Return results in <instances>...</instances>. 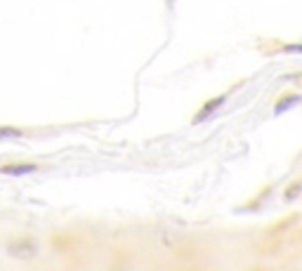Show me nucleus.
Instances as JSON below:
<instances>
[{"label": "nucleus", "mask_w": 302, "mask_h": 271, "mask_svg": "<svg viewBox=\"0 0 302 271\" xmlns=\"http://www.w3.org/2000/svg\"><path fill=\"white\" fill-rule=\"evenodd\" d=\"M7 253L12 257H19V260H31L38 253V245L33 241H14V243L7 245Z\"/></svg>", "instance_id": "1"}, {"label": "nucleus", "mask_w": 302, "mask_h": 271, "mask_svg": "<svg viewBox=\"0 0 302 271\" xmlns=\"http://www.w3.org/2000/svg\"><path fill=\"white\" fill-rule=\"evenodd\" d=\"M38 165H2L0 168V175H12V177H19V175H31L36 172Z\"/></svg>", "instance_id": "2"}, {"label": "nucleus", "mask_w": 302, "mask_h": 271, "mask_svg": "<svg viewBox=\"0 0 302 271\" xmlns=\"http://www.w3.org/2000/svg\"><path fill=\"white\" fill-rule=\"evenodd\" d=\"M222 101H224V97H217V99L208 101V104H205V106L201 108V113H198V116L194 118V123H201L203 118H208V116H210V113H213V111H215L217 106H222Z\"/></svg>", "instance_id": "3"}, {"label": "nucleus", "mask_w": 302, "mask_h": 271, "mask_svg": "<svg viewBox=\"0 0 302 271\" xmlns=\"http://www.w3.org/2000/svg\"><path fill=\"white\" fill-rule=\"evenodd\" d=\"M300 101H302V97H298V94H295V97H293V94H291V97H284V99H281V101H279V104L274 106V111H276V113H284L286 108L295 106V104H300Z\"/></svg>", "instance_id": "4"}, {"label": "nucleus", "mask_w": 302, "mask_h": 271, "mask_svg": "<svg viewBox=\"0 0 302 271\" xmlns=\"http://www.w3.org/2000/svg\"><path fill=\"white\" fill-rule=\"evenodd\" d=\"M21 137V130L17 127H0V139H17Z\"/></svg>", "instance_id": "5"}, {"label": "nucleus", "mask_w": 302, "mask_h": 271, "mask_svg": "<svg viewBox=\"0 0 302 271\" xmlns=\"http://www.w3.org/2000/svg\"><path fill=\"white\" fill-rule=\"evenodd\" d=\"M298 193H300V184H295V186H291V191L286 193V198L291 200V198H293V196H298Z\"/></svg>", "instance_id": "6"}, {"label": "nucleus", "mask_w": 302, "mask_h": 271, "mask_svg": "<svg viewBox=\"0 0 302 271\" xmlns=\"http://www.w3.org/2000/svg\"><path fill=\"white\" fill-rule=\"evenodd\" d=\"M286 52H302V45H291V47H286Z\"/></svg>", "instance_id": "7"}]
</instances>
